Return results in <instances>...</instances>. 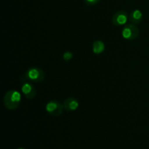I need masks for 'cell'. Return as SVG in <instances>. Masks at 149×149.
<instances>
[{
	"label": "cell",
	"instance_id": "cell-1",
	"mask_svg": "<svg viewBox=\"0 0 149 149\" xmlns=\"http://www.w3.org/2000/svg\"><path fill=\"white\" fill-rule=\"evenodd\" d=\"M22 101V95L15 90H10L6 92L3 98L4 107L8 110H15Z\"/></svg>",
	"mask_w": 149,
	"mask_h": 149
},
{
	"label": "cell",
	"instance_id": "cell-2",
	"mask_svg": "<svg viewBox=\"0 0 149 149\" xmlns=\"http://www.w3.org/2000/svg\"><path fill=\"white\" fill-rule=\"evenodd\" d=\"M24 78L31 82H42L45 79V73L43 70L38 67H31L28 68L24 75Z\"/></svg>",
	"mask_w": 149,
	"mask_h": 149
},
{
	"label": "cell",
	"instance_id": "cell-3",
	"mask_svg": "<svg viewBox=\"0 0 149 149\" xmlns=\"http://www.w3.org/2000/svg\"><path fill=\"white\" fill-rule=\"evenodd\" d=\"M140 33L139 29L133 23H128L122 30V36L126 40H135Z\"/></svg>",
	"mask_w": 149,
	"mask_h": 149
},
{
	"label": "cell",
	"instance_id": "cell-4",
	"mask_svg": "<svg viewBox=\"0 0 149 149\" xmlns=\"http://www.w3.org/2000/svg\"><path fill=\"white\" fill-rule=\"evenodd\" d=\"M45 110L52 116H59L63 113L64 110L63 105L58 100H52L47 102L45 106Z\"/></svg>",
	"mask_w": 149,
	"mask_h": 149
},
{
	"label": "cell",
	"instance_id": "cell-5",
	"mask_svg": "<svg viewBox=\"0 0 149 149\" xmlns=\"http://www.w3.org/2000/svg\"><path fill=\"white\" fill-rule=\"evenodd\" d=\"M21 92L23 94L25 97L27 99H32L34 98L36 96V89L34 87L31 81H28L25 79V80L21 81Z\"/></svg>",
	"mask_w": 149,
	"mask_h": 149
},
{
	"label": "cell",
	"instance_id": "cell-6",
	"mask_svg": "<svg viewBox=\"0 0 149 149\" xmlns=\"http://www.w3.org/2000/svg\"><path fill=\"white\" fill-rule=\"evenodd\" d=\"M128 19H129V16L127 12L124 10H119L115 13L112 16L111 21L115 26H122L127 24Z\"/></svg>",
	"mask_w": 149,
	"mask_h": 149
},
{
	"label": "cell",
	"instance_id": "cell-7",
	"mask_svg": "<svg viewBox=\"0 0 149 149\" xmlns=\"http://www.w3.org/2000/svg\"><path fill=\"white\" fill-rule=\"evenodd\" d=\"M63 105L64 110L67 111H74L79 107V103L78 100L74 97H70L65 99Z\"/></svg>",
	"mask_w": 149,
	"mask_h": 149
},
{
	"label": "cell",
	"instance_id": "cell-8",
	"mask_svg": "<svg viewBox=\"0 0 149 149\" xmlns=\"http://www.w3.org/2000/svg\"><path fill=\"white\" fill-rule=\"evenodd\" d=\"M143 17V14L141 12V10H138V9H135L130 14L129 20L131 22V23L138 24V23H141L142 22Z\"/></svg>",
	"mask_w": 149,
	"mask_h": 149
},
{
	"label": "cell",
	"instance_id": "cell-9",
	"mask_svg": "<svg viewBox=\"0 0 149 149\" xmlns=\"http://www.w3.org/2000/svg\"><path fill=\"white\" fill-rule=\"evenodd\" d=\"M106 49V46L103 41L96 40L93 44V52L95 55H100Z\"/></svg>",
	"mask_w": 149,
	"mask_h": 149
},
{
	"label": "cell",
	"instance_id": "cell-10",
	"mask_svg": "<svg viewBox=\"0 0 149 149\" xmlns=\"http://www.w3.org/2000/svg\"><path fill=\"white\" fill-rule=\"evenodd\" d=\"M73 57H74V54L71 52H70V51H66V52H65L63 54V60L65 61V62L71 61L73 58Z\"/></svg>",
	"mask_w": 149,
	"mask_h": 149
},
{
	"label": "cell",
	"instance_id": "cell-11",
	"mask_svg": "<svg viewBox=\"0 0 149 149\" xmlns=\"http://www.w3.org/2000/svg\"><path fill=\"white\" fill-rule=\"evenodd\" d=\"M100 0H84V4L87 6H93L97 4Z\"/></svg>",
	"mask_w": 149,
	"mask_h": 149
},
{
	"label": "cell",
	"instance_id": "cell-12",
	"mask_svg": "<svg viewBox=\"0 0 149 149\" xmlns=\"http://www.w3.org/2000/svg\"><path fill=\"white\" fill-rule=\"evenodd\" d=\"M17 149H26V148H22V147H20V148H17Z\"/></svg>",
	"mask_w": 149,
	"mask_h": 149
}]
</instances>
